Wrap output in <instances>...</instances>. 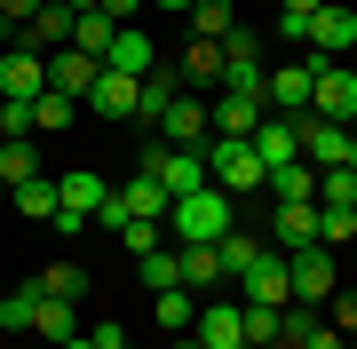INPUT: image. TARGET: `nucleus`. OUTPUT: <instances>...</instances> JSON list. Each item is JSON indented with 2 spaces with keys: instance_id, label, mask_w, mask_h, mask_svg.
I'll return each mask as SVG.
<instances>
[{
  "instance_id": "17",
  "label": "nucleus",
  "mask_w": 357,
  "mask_h": 349,
  "mask_svg": "<svg viewBox=\"0 0 357 349\" xmlns=\"http://www.w3.org/2000/svg\"><path fill=\"white\" fill-rule=\"evenodd\" d=\"M270 207H310V199H318V167H310V159H286V167H270Z\"/></svg>"
},
{
  "instance_id": "18",
  "label": "nucleus",
  "mask_w": 357,
  "mask_h": 349,
  "mask_svg": "<svg viewBox=\"0 0 357 349\" xmlns=\"http://www.w3.org/2000/svg\"><path fill=\"white\" fill-rule=\"evenodd\" d=\"M135 95H143V79H128V72H103L96 88H88V111H103V119H135Z\"/></svg>"
},
{
  "instance_id": "42",
  "label": "nucleus",
  "mask_w": 357,
  "mask_h": 349,
  "mask_svg": "<svg viewBox=\"0 0 357 349\" xmlns=\"http://www.w3.org/2000/svg\"><path fill=\"white\" fill-rule=\"evenodd\" d=\"M40 16V0H0V24H32Z\"/></svg>"
},
{
  "instance_id": "34",
  "label": "nucleus",
  "mask_w": 357,
  "mask_h": 349,
  "mask_svg": "<svg viewBox=\"0 0 357 349\" xmlns=\"http://www.w3.org/2000/svg\"><path fill=\"white\" fill-rule=\"evenodd\" d=\"M112 16H103V8H88V16H72V48H88V56H103V48H112Z\"/></svg>"
},
{
  "instance_id": "6",
  "label": "nucleus",
  "mask_w": 357,
  "mask_h": 349,
  "mask_svg": "<svg viewBox=\"0 0 357 349\" xmlns=\"http://www.w3.org/2000/svg\"><path fill=\"white\" fill-rule=\"evenodd\" d=\"M286 286H294V302L326 310V294H333V254H326V246H294V254H286Z\"/></svg>"
},
{
  "instance_id": "47",
  "label": "nucleus",
  "mask_w": 357,
  "mask_h": 349,
  "mask_svg": "<svg viewBox=\"0 0 357 349\" xmlns=\"http://www.w3.org/2000/svg\"><path fill=\"white\" fill-rule=\"evenodd\" d=\"M278 8H302V16H310V8H326V0H278Z\"/></svg>"
},
{
  "instance_id": "49",
  "label": "nucleus",
  "mask_w": 357,
  "mask_h": 349,
  "mask_svg": "<svg viewBox=\"0 0 357 349\" xmlns=\"http://www.w3.org/2000/svg\"><path fill=\"white\" fill-rule=\"evenodd\" d=\"M342 167H349V175H357V135H349V159H342Z\"/></svg>"
},
{
  "instance_id": "39",
  "label": "nucleus",
  "mask_w": 357,
  "mask_h": 349,
  "mask_svg": "<svg viewBox=\"0 0 357 349\" xmlns=\"http://www.w3.org/2000/svg\"><path fill=\"white\" fill-rule=\"evenodd\" d=\"M112 238H128V254H151V246H167V222H135V215H128Z\"/></svg>"
},
{
  "instance_id": "43",
  "label": "nucleus",
  "mask_w": 357,
  "mask_h": 349,
  "mask_svg": "<svg viewBox=\"0 0 357 349\" xmlns=\"http://www.w3.org/2000/svg\"><path fill=\"white\" fill-rule=\"evenodd\" d=\"M96 349H135V341H128V325H96Z\"/></svg>"
},
{
  "instance_id": "1",
  "label": "nucleus",
  "mask_w": 357,
  "mask_h": 349,
  "mask_svg": "<svg viewBox=\"0 0 357 349\" xmlns=\"http://www.w3.org/2000/svg\"><path fill=\"white\" fill-rule=\"evenodd\" d=\"M230 222H238V215H230V191L206 183V191H191V199H175V207H167V238H175V246H215Z\"/></svg>"
},
{
  "instance_id": "20",
  "label": "nucleus",
  "mask_w": 357,
  "mask_h": 349,
  "mask_svg": "<svg viewBox=\"0 0 357 349\" xmlns=\"http://www.w3.org/2000/svg\"><path fill=\"white\" fill-rule=\"evenodd\" d=\"M175 95H183V72H175V64L143 72V95H135V119H143V127H159V111L175 104Z\"/></svg>"
},
{
  "instance_id": "22",
  "label": "nucleus",
  "mask_w": 357,
  "mask_h": 349,
  "mask_svg": "<svg viewBox=\"0 0 357 349\" xmlns=\"http://www.w3.org/2000/svg\"><path fill=\"white\" fill-rule=\"evenodd\" d=\"M175 72H183V88H222V40H191Z\"/></svg>"
},
{
  "instance_id": "38",
  "label": "nucleus",
  "mask_w": 357,
  "mask_h": 349,
  "mask_svg": "<svg viewBox=\"0 0 357 349\" xmlns=\"http://www.w3.org/2000/svg\"><path fill=\"white\" fill-rule=\"evenodd\" d=\"M357 238V207H318V246H342Z\"/></svg>"
},
{
  "instance_id": "12",
  "label": "nucleus",
  "mask_w": 357,
  "mask_h": 349,
  "mask_svg": "<svg viewBox=\"0 0 357 349\" xmlns=\"http://www.w3.org/2000/svg\"><path fill=\"white\" fill-rule=\"evenodd\" d=\"M96 79H103V56H88V48H56L48 56V88H64L72 104H88Z\"/></svg>"
},
{
  "instance_id": "7",
  "label": "nucleus",
  "mask_w": 357,
  "mask_h": 349,
  "mask_svg": "<svg viewBox=\"0 0 357 349\" xmlns=\"http://www.w3.org/2000/svg\"><path fill=\"white\" fill-rule=\"evenodd\" d=\"M238 302H255V310H286V302H294V286H286V254H278V246H262V262L238 278Z\"/></svg>"
},
{
  "instance_id": "30",
  "label": "nucleus",
  "mask_w": 357,
  "mask_h": 349,
  "mask_svg": "<svg viewBox=\"0 0 357 349\" xmlns=\"http://www.w3.org/2000/svg\"><path fill=\"white\" fill-rule=\"evenodd\" d=\"M32 318H40V278L16 286V294H0V334H32Z\"/></svg>"
},
{
  "instance_id": "26",
  "label": "nucleus",
  "mask_w": 357,
  "mask_h": 349,
  "mask_svg": "<svg viewBox=\"0 0 357 349\" xmlns=\"http://www.w3.org/2000/svg\"><path fill=\"white\" fill-rule=\"evenodd\" d=\"M72 119H79V104H72L64 88H40V95H32V127H40V135H64Z\"/></svg>"
},
{
  "instance_id": "15",
  "label": "nucleus",
  "mask_w": 357,
  "mask_h": 349,
  "mask_svg": "<svg viewBox=\"0 0 357 349\" xmlns=\"http://www.w3.org/2000/svg\"><path fill=\"white\" fill-rule=\"evenodd\" d=\"M270 119V104L262 95H230V88H215V135H238V143H255V127Z\"/></svg>"
},
{
  "instance_id": "50",
  "label": "nucleus",
  "mask_w": 357,
  "mask_h": 349,
  "mask_svg": "<svg viewBox=\"0 0 357 349\" xmlns=\"http://www.w3.org/2000/svg\"><path fill=\"white\" fill-rule=\"evenodd\" d=\"M342 8H357V0H342Z\"/></svg>"
},
{
  "instance_id": "27",
  "label": "nucleus",
  "mask_w": 357,
  "mask_h": 349,
  "mask_svg": "<svg viewBox=\"0 0 357 349\" xmlns=\"http://www.w3.org/2000/svg\"><path fill=\"white\" fill-rule=\"evenodd\" d=\"M135 270H143V294H167V286H183V254L151 246V254H135Z\"/></svg>"
},
{
  "instance_id": "13",
  "label": "nucleus",
  "mask_w": 357,
  "mask_h": 349,
  "mask_svg": "<svg viewBox=\"0 0 357 349\" xmlns=\"http://www.w3.org/2000/svg\"><path fill=\"white\" fill-rule=\"evenodd\" d=\"M103 72H128V79L159 72V40H143L135 24H119V32H112V48H103Z\"/></svg>"
},
{
  "instance_id": "10",
  "label": "nucleus",
  "mask_w": 357,
  "mask_h": 349,
  "mask_svg": "<svg viewBox=\"0 0 357 349\" xmlns=\"http://www.w3.org/2000/svg\"><path fill=\"white\" fill-rule=\"evenodd\" d=\"M40 88H48V56H32V48L0 56V104H32Z\"/></svg>"
},
{
  "instance_id": "3",
  "label": "nucleus",
  "mask_w": 357,
  "mask_h": 349,
  "mask_svg": "<svg viewBox=\"0 0 357 349\" xmlns=\"http://www.w3.org/2000/svg\"><path fill=\"white\" fill-rule=\"evenodd\" d=\"M159 143H175V151H206V135H215V104H206L199 88H183L175 104L159 111V127H151Z\"/></svg>"
},
{
  "instance_id": "48",
  "label": "nucleus",
  "mask_w": 357,
  "mask_h": 349,
  "mask_svg": "<svg viewBox=\"0 0 357 349\" xmlns=\"http://www.w3.org/2000/svg\"><path fill=\"white\" fill-rule=\"evenodd\" d=\"M64 8H72V16H88V8H103V0H64Z\"/></svg>"
},
{
  "instance_id": "28",
  "label": "nucleus",
  "mask_w": 357,
  "mask_h": 349,
  "mask_svg": "<svg viewBox=\"0 0 357 349\" xmlns=\"http://www.w3.org/2000/svg\"><path fill=\"white\" fill-rule=\"evenodd\" d=\"M183 24H191V40H230L238 32V8H230V0H199Z\"/></svg>"
},
{
  "instance_id": "24",
  "label": "nucleus",
  "mask_w": 357,
  "mask_h": 349,
  "mask_svg": "<svg viewBox=\"0 0 357 349\" xmlns=\"http://www.w3.org/2000/svg\"><path fill=\"white\" fill-rule=\"evenodd\" d=\"M255 151H262V167H286V159H302V143H294V119L270 111L262 127H255Z\"/></svg>"
},
{
  "instance_id": "35",
  "label": "nucleus",
  "mask_w": 357,
  "mask_h": 349,
  "mask_svg": "<svg viewBox=\"0 0 357 349\" xmlns=\"http://www.w3.org/2000/svg\"><path fill=\"white\" fill-rule=\"evenodd\" d=\"M32 175H40L32 143H24V135H16V143H0V183H8V191H16V183H32Z\"/></svg>"
},
{
  "instance_id": "11",
  "label": "nucleus",
  "mask_w": 357,
  "mask_h": 349,
  "mask_svg": "<svg viewBox=\"0 0 357 349\" xmlns=\"http://www.w3.org/2000/svg\"><path fill=\"white\" fill-rule=\"evenodd\" d=\"M294 143H302V159H310L318 175L349 159V127H333V119H294Z\"/></svg>"
},
{
  "instance_id": "14",
  "label": "nucleus",
  "mask_w": 357,
  "mask_h": 349,
  "mask_svg": "<svg viewBox=\"0 0 357 349\" xmlns=\"http://www.w3.org/2000/svg\"><path fill=\"white\" fill-rule=\"evenodd\" d=\"M112 199H119V215H135V222H167V207H175V199H167V183H159V175H143V167L119 183Z\"/></svg>"
},
{
  "instance_id": "5",
  "label": "nucleus",
  "mask_w": 357,
  "mask_h": 349,
  "mask_svg": "<svg viewBox=\"0 0 357 349\" xmlns=\"http://www.w3.org/2000/svg\"><path fill=\"white\" fill-rule=\"evenodd\" d=\"M302 119H333V127H349V119H357V72H349V64H326Z\"/></svg>"
},
{
  "instance_id": "4",
  "label": "nucleus",
  "mask_w": 357,
  "mask_h": 349,
  "mask_svg": "<svg viewBox=\"0 0 357 349\" xmlns=\"http://www.w3.org/2000/svg\"><path fill=\"white\" fill-rule=\"evenodd\" d=\"M318 72H326V56H302V64H286V72H262V104L278 111V119H302V111H310V88H318Z\"/></svg>"
},
{
  "instance_id": "33",
  "label": "nucleus",
  "mask_w": 357,
  "mask_h": 349,
  "mask_svg": "<svg viewBox=\"0 0 357 349\" xmlns=\"http://www.w3.org/2000/svg\"><path fill=\"white\" fill-rule=\"evenodd\" d=\"M40 294L79 302V294H88V270H79V262H48V270H40Z\"/></svg>"
},
{
  "instance_id": "9",
  "label": "nucleus",
  "mask_w": 357,
  "mask_h": 349,
  "mask_svg": "<svg viewBox=\"0 0 357 349\" xmlns=\"http://www.w3.org/2000/svg\"><path fill=\"white\" fill-rule=\"evenodd\" d=\"M191 334H199L206 349H246V302H199Z\"/></svg>"
},
{
  "instance_id": "8",
  "label": "nucleus",
  "mask_w": 357,
  "mask_h": 349,
  "mask_svg": "<svg viewBox=\"0 0 357 349\" xmlns=\"http://www.w3.org/2000/svg\"><path fill=\"white\" fill-rule=\"evenodd\" d=\"M310 56H342V48H357V8H342V0H326V8H310V40H302Z\"/></svg>"
},
{
  "instance_id": "40",
  "label": "nucleus",
  "mask_w": 357,
  "mask_h": 349,
  "mask_svg": "<svg viewBox=\"0 0 357 349\" xmlns=\"http://www.w3.org/2000/svg\"><path fill=\"white\" fill-rule=\"evenodd\" d=\"M246 341H255V349L278 341V310H255V302H246Z\"/></svg>"
},
{
  "instance_id": "46",
  "label": "nucleus",
  "mask_w": 357,
  "mask_h": 349,
  "mask_svg": "<svg viewBox=\"0 0 357 349\" xmlns=\"http://www.w3.org/2000/svg\"><path fill=\"white\" fill-rule=\"evenodd\" d=\"M56 349H96V334H72V341H56Z\"/></svg>"
},
{
  "instance_id": "37",
  "label": "nucleus",
  "mask_w": 357,
  "mask_h": 349,
  "mask_svg": "<svg viewBox=\"0 0 357 349\" xmlns=\"http://www.w3.org/2000/svg\"><path fill=\"white\" fill-rule=\"evenodd\" d=\"M318 207H357V175L349 167H326L318 175Z\"/></svg>"
},
{
  "instance_id": "41",
  "label": "nucleus",
  "mask_w": 357,
  "mask_h": 349,
  "mask_svg": "<svg viewBox=\"0 0 357 349\" xmlns=\"http://www.w3.org/2000/svg\"><path fill=\"white\" fill-rule=\"evenodd\" d=\"M278 40H294V48H302V40H310V16H302V8H278Z\"/></svg>"
},
{
  "instance_id": "16",
  "label": "nucleus",
  "mask_w": 357,
  "mask_h": 349,
  "mask_svg": "<svg viewBox=\"0 0 357 349\" xmlns=\"http://www.w3.org/2000/svg\"><path fill=\"white\" fill-rule=\"evenodd\" d=\"M16 48H32V56H56V48H72V8L64 0H40V16L24 24V40Z\"/></svg>"
},
{
  "instance_id": "29",
  "label": "nucleus",
  "mask_w": 357,
  "mask_h": 349,
  "mask_svg": "<svg viewBox=\"0 0 357 349\" xmlns=\"http://www.w3.org/2000/svg\"><path fill=\"white\" fill-rule=\"evenodd\" d=\"M151 318L167 325V334H191V318H199V302H191V286H167V294H151Z\"/></svg>"
},
{
  "instance_id": "31",
  "label": "nucleus",
  "mask_w": 357,
  "mask_h": 349,
  "mask_svg": "<svg viewBox=\"0 0 357 349\" xmlns=\"http://www.w3.org/2000/svg\"><path fill=\"white\" fill-rule=\"evenodd\" d=\"M175 254H183V286H191V294L222 286V254H215V246H175Z\"/></svg>"
},
{
  "instance_id": "25",
  "label": "nucleus",
  "mask_w": 357,
  "mask_h": 349,
  "mask_svg": "<svg viewBox=\"0 0 357 349\" xmlns=\"http://www.w3.org/2000/svg\"><path fill=\"white\" fill-rule=\"evenodd\" d=\"M56 191H64V207H72V215H88V222H96V207H103V199H112V183L79 167V175H56Z\"/></svg>"
},
{
  "instance_id": "44",
  "label": "nucleus",
  "mask_w": 357,
  "mask_h": 349,
  "mask_svg": "<svg viewBox=\"0 0 357 349\" xmlns=\"http://www.w3.org/2000/svg\"><path fill=\"white\" fill-rule=\"evenodd\" d=\"M151 8H175V16H191V8H199V0H151Z\"/></svg>"
},
{
  "instance_id": "32",
  "label": "nucleus",
  "mask_w": 357,
  "mask_h": 349,
  "mask_svg": "<svg viewBox=\"0 0 357 349\" xmlns=\"http://www.w3.org/2000/svg\"><path fill=\"white\" fill-rule=\"evenodd\" d=\"M72 310H79V302H56V294H40V318H32V334H40V341H72V334H79V318H72Z\"/></svg>"
},
{
  "instance_id": "21",
  "label": "nucleus",
  "mask_w": 357,
  "mask_h": 349,
  "mask_svg": "<svg viewBox=\"0 0 357 349\" xmlns=\"http://www.w3.org/2000/svg\"><path fill=\"white\" fill-rule=\"evenodd\" d=\"M8 207L24 215V222H56L64 191H56V175H32V183H16V191H8Z\"/></svg>"
},
{
  "instance_id": "36",
  "label": "nucleus",
  "mask_w": 357,
  "mask_h": 349,
  "mask_svg": "<svg viewBox=\"0 0 357 349\" xmlns=\"http://www.w3.org/2000/svg\"><path fill=\"white\" fill-rule=\"evenodd\" d=\"M222 88L230 95H262V56H222Z\"/></svg>"
},
{
  "instance_id": "19",
  "label": "nucleus",
  "mask_w": 357,
  "mask_h": 349,
  "mask_svg": "<svg viewBox=\"0 0 357 349\" xmlns=\"http://www.w3.org/2000/svg\"><path fill=\"white\" fill-rule=\"evenodd\" d=\"M270 238H278V254L318 246V199H310V207H270Z\"/></svg>"
},
{
  "instance_id": "2",
  "label": "nucleus",
  "mask_w": 357,
  "mask_h": 349,
  "mask_svg": "<svg viewBox=\"0 0 357 349\" xmlns=\"http://www.w3.org/2000/svg\"><path fill=\"white\" fill-rule=\"evenodd\" d=\"M206 183L230 199H246V191H262L270 167H262V151L255 143H238V135H206Z\"/></svg>"
},
{
  "instance_id": "45",
  "label": "nucleus",
  "mask_w": 357,
  "mask_h": 349,
  "mask_svg": "<svg viewBox=\"0 0 357 349\" xmlns=\"http://www.w3.org/2000/svg\"><path fill=\"white\" fill-rule=\"evenodd\" d=\"M167 349H206V341H199V334H175V341H167Z\"/></svg>"
},
{
  "instance_id": "23",
  "label": "nucleus",
  "mask_w": 357,
  "mask_h": 349,
  "mask_svg": "<svg viewBox=\"0 0 357 349\" xmlns=\"http://www.w3.org/2000/svg\"><path fill=\"white\" fill-rule=\"evenodd\" d=\"M215 254H222V278H246V270H255V262H262V238L230 222V231L215 238Z\"/></svg>"
}]
</instances>
